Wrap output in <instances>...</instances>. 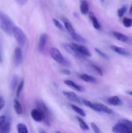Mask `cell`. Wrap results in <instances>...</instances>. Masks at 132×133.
Masks as SVG:
<instances>
[{
	"mask_svg": "<svg viewBox=\"0 0 132 133\" xmlns=\"http://www.w3.org/2000/svg\"><path fill=\"white\" fill-rule=\"evenodd\" d=\"M14 25L12 19L2 11L0 10V27L6 35H12Z\"/></svg>",
	"mask_w": 132,
	"mask_h": 133,
	"instance_id": "obj_1",
	"label": "cell"
},
{
	"mask_svg": "<svg viewBox=\"0 0 132 133\" xmlns=\"http://www.w3.org/2000/svg\"><path fill=\"white\" fill-rule=\"evenodd\" d=\"M114 133H130L132 132V122L126 119L119 121L112 128Z\"/></svg>",
	"mask_w": 132,
	"mask_h": 133,
	"instance_id": "obj_2",
	"label": "cell"
},
{
	"mask_svg": "<svg viewBox=\"0 0 132 133\" xmlns=\"http://www.w3.org/2000/svg\"><path fill=\"white\" fill-rule=\"evenodd\" d=\"M82 103L85 105V106L91 108L93 110L98 112L106 113V114H112L113 113V111L111 109H109V108L107 107L106 105H103V104L94 103H91L86 99H83Z\"/></svg>",
	"mask_w": 132,
	"mask_h": 133,
	"instance_id": "obj_3",
	"label": "cell"
},
{
	"mask_svg": "<svg viewBox=\"0 0 132 133\" xmlns=\"http://www.w3.org/2000/svg\"><path fill=\"white\" fill-rule=\"evenodd\" d=\"M36 107H37V109H39L41 112V114H42L43 117V121H44L45 124L47 125L48 126L50 125V114L49 109L47 107L45 103L41 100H38L36 101Z\"/></svg>",
	"mask_w": 132,
	"mask_h": 133,
	"instance_id": "obj_4",
	"label": "cell"
},
{
	"mask_svg": "<svg viewBox=\"0 0 132 133\" xmlns=\"http://www.w3.org/2000/svg\"><path fill=\"white\" fill-rule=\"evenodd\" d=\"M12 34L14 35L17 42L20 46L23 47L27 42V37L21 29L17 26H14L12 30Z\"/></svg>",
	"mask_w": 132,
	"mask_h": 133,
	"instance_id": "obj_5",
	"label": "cell"
},
{
	"mask_svg": "<svg viewBox=\"0 0 132 133\" xmlns=\"http://www.w3.org/2000/svg\"><path fill=\"white\" fill-rule=\"evenodd\" d=\"M49 53H50V55L53 59L56 62L59 64H65V60L64 57L57 48H51L49 50Z\"/></svg>",
	"mask_w": 132,
	"mask_h": 133,
	"instance_id": "obj_6",
	"label": "cell"
},
{
	"mask_svg": "<svg viewBox=\"0 0 132 133\" xmlns=\"http://www.w3.org/2000/svg\"><path fill=\"white\" fill-rule=\"evenodd\" d=\"M63 48L64 49L68 52L69 53L72 55L73 57H75V58H79V59H84L85 58V57H84V55H82V54H80L73 46H72L71 44H63Z\"/></svg>",
	"mask_w": 132,
	"mask_h": 133,
	"instance_id": "obj_7",
	"label": "cell"
},
{
	"mask_svg": "<svg viewBox=\"0 0 132 133\" xmlns=\"http://www.w3.org/2000/svg\"><path fill=\"white\" fill-rule=\"evenodd\" d=\"M112 34L116 40H119V41L122 42L132 44V39L130 37H129V36L124 35V34H122L119 32H116V31H113Z\"/></svg>",
	"mask_w": 132,
	"mask_h": 133,
	"instance_id": "obj_8",
	"label": "cell"
},
{
	"mask_svg": "<svg viewBox=\"0 0 132 133\" xmlns=\"http://www.w3.org/2000/svg\"><path fill=\"white\" fill-rule=\"evenodd\" d=\"M71 45L80 53L82 55H84V57H91V53L89 51V49L87 48H85V46L82 45H79L78 44H75V43H72L71 44Z\"/></svg>",
	"mask_w": 132,
	"mask_h": 133,
	"instance_id": "obj_9",
	"label": "cell"
},
{
	"mask_svg": "<svg viewBox=\"0 0 132 133\" xmlns=\"http://www.w3.org/2000/svg\"><path fill=\"white\" fill-rule=\"evenodd\" d=\"M23 61V55L21 48H16L14 50V62L16 66H18L22 63Z\"/></svg>",
	"mask_w": 132,
	"mask_h": 133,
	"instance_id": "obj_10",
	"label": "cell"
},
{
	"mask_svg": "<svg viewBox=\"0 0 132 133\" xmlns=\"http://www.w3.org/2000/svg\"><path fill=\"white\" fill-rule=\"evenodd\" d=\"M48 36L47 34H42L40 36L38 42V49L40 51H43L46 46L47 42Z\"/></svg>",
	"mask_w": 132,
	"mask_h": 133,
	"instance_id": "obj_11",
	"label": "cell"
},
{
	"mask_svg": "<svg viewBox=\"0 0 132 133\" xmlns=\"http://www.w3.org/2000/svg\"><path fill=\"white\" fill-rule=\"evenodd\" d=\"M31 117L34 121L37 122H40L43 120V117L40 110L38 109H34L31 111Z\"/></svg>",
	"mask_w": 132,
	"mask_h": 133,
	"instance_id": "obj_12",
	"label": "cell"
},
{
	"mask_svg": "<svg viewBox=\"0 0 132 133\" xmlns=\"http://www.w3.org/2000/svg\"><path fill=\"white\" fill-rule=\"evenodd\" d=\"M63 95L65 96V97H67V98L69 99L81 104V103H82L81 100L80 99V98L78 97V96L76 94L74 93V92H69V91H63Z\"/></svg>",
	"mask_w": 132,
	"mask_h": 133,
	"instance_id": "obj_13",
	"label": "cell"
},
{
	"mask_svg": "<svg viewBox=\"0 0 132 133\" xmlns=\"http://www.w3.org/2000/svg\"><path fill=\"white\" fill-rule=\"evenodd\" d=\"M111 48L115 53L119 55H120L126 56V57H128V56L130 55V53L126 49H125V48H120V47L116 46V45H111Z\"/></svg>",
	"mask_w": 132,
	"mask_h": 133,
	"instance_id": "obj_14",
	"label": "cell"
},
{
	"mask_svg": "<svg viewBox=\"0 0 132 133\" xmlns=\"http://www.w3.org/2000/svg\"><path fill=\"white\" fill-rule=\"evenodd\" d=\"M64 83L66 84V85H67L68 87H71V88H72V89L75 90L76 91H78V92H84V88H83L82 86H80L78 85V84H77L76 83H75V82L72 81H71V80H65L64 81Z\"/></svg>",
	"mask_w": 132,
	"mask_h": 133,
	"instance_id": "obj_15",
	"label": "cell"
},
{
	"mask_svg": "<svg viewBox=\"0 0 132 133\" xmlns=\"http://www.w3.org/2000/svg\"><path fill=\"white\" fill-rule=\"evenodd\" d=\"M62 19L63 22V24H64L65 28V29L69 32L70 35L75 32V28H74L73 26L72 25L71 23L70 22V21L67 18H64V17H62Z\"/></svg>",
	"mask_w": 132,
	"mask_h": 133,
	"instance_id": "obj_16",
	"label": "cell"
},
{
	"mask_svg": "<svg viewBox=\"0 0 132 133\" xmlns=\"http://www.w3.org/2000/svg\"><path fill=\"white\" fill-rule=\"evenodd\" d=\"M107 103L113 106H120L122 105V101L118 96H111L107 99Z\"/></svg>",
	"mask_w": 132,
	"mask_h": 133,
	"instance_id": "obj_17",
	"label": "cell"
},
{
	"mask_svg": "<svg viewBox=\"0 0 132 133\" xmlns=\"http://www.w3.org/2000/svg\"><path fill=\"white\" fill-rule=\"evenodd\" d=\"M89 4L86 0H82L80 1V10L82 14L84 15L87 14L89 12Z\"/></svg>",
	"mask_w": 132,
	"mask_h": 133,
	"instance_id": "obj_18",
	"label": "cell"
},
{
	"mask_svg": "<svg viewBox=\"0 0 132 133\" xmlns=\"http://www.w3.org/2000/svg\"><path fill=\"white\" fill-rule=\"evenodd\" d=\"M89 16L91 20L92 23H93V27H94L96 29H100L101 27L100 23H99V22H98V20L97 19V18H96L94 13L92 12H90L89 13Z\"/></svg>",
	"mask_w": 132,
	"mask_h": 133,
	"instance_id": "obj_19",
	"label": "cell"
},
{
	"mask_svg": "<svg viewBox=\"0 0 132 133\" xmlns=\"http://www.w3.org/2000/svg\"><path fill=\"white\" fill-rule=\"evenodd\" d=\"M80 77L82 80H83L85 82H87V83H94L97 82V79H96L94 77L91 76V75H87V74H81V75H80Z\"/></svg>",
	"mask_w": 132,
	"mask_h": 133,
	"instance_id": "obj_20",
	"label": "cell"
},
{
	"mask_svg": "<svg viewBox=\"0 0 132 133\" xmlns=\"http://www.w3.org/2000/svg\"><path fill=\"white\" fill-rule=\"evenodd\" d=\"M11 129V124L10 122L6 121L5 123L0 127V133H9Z\"/></svg>",
	"mask_w": 132,
	"mask_h": 133,
	"instance_id": "obj_21",
	"label": "cell"
},
{
	"mask_svg": "<svg viewBox=\"0 0 132 133\" xmlns=\"http://www.w3.org/2000/svg\"><path fill=\"white\" fill-rule=\"evenodd\" d=\"M14 108L16 112L18 115H21L23 112V109H22V106L21 105L20 103L18 101L17 99L14 100Z\"/></svg>",
	"mask_w": 132,
	"mask_h": 133,
	"instance_id": "obj_22",
	"label": "cell"
},
{
	"mask_svg": "<svg viewBox=\"0 0 132 133\" xmlns=\"http://www.w3.org/2000/svg\"><path fill=\"white\" fill-rule=\"evenodd\" d=\"M71 38H72L75 41L77 42L84 43V44H85V43L86 42L85 39H84V38L81 36V35H80L79 34H78L77 32H74V33L71 34Z\"/></svg>",
	"mask_w": 132,
	"mask_h": 133,
	"instance_id": "obj_23",
	"label": "cell"
},
{
	"mask_svg": "<svg viewBox=\"0 0 132 133\" xmlns=\"http://www.w3.org/2000/svg\"><path fill=\"white\" fill-rule=\"evenodd\" d=\"M76 119H77L79 125H80V128H81L83 131H89V126H88V125L84 122V120H83L81 118H80V117L78 116L76 117Z\"/></svg>",
	"mask_w": 132,
	"mask_h": 133,
	"instance_id": "obj_24",
	"label": "cell"
},
{
	"mask_svg": "<svg viewBox=\"0 0 132 133\" xmlns=\"http://www.w3.org/2000/svg\"><path fill=\"white\" fill-rule=\"evenodd\" d=\"M71 108H72V110H75V111L76 112V113H78L79 115L81 116L82 117H85V116H86L85 112H84V110H83V109H81V108L78 107V106H76V105H73V104L71 105Z\"/></svg>",
	"mask_w": 132,
	"mask_h": 133,
	"instance_id": "obj_25",
	"label": "cell"
},
{
	"mask_svg": "<svg viewBox=\"0 0 132 133\" xmlns=\"http://www.w3.org/2000/svg\"><path fill=\"white\" fill-rule=\"evenodd\" d=\"M17 130L18 133H28V129L24 123H18L17 125Z\"/></svg>",
	"mask_w": 132,
	"mask_h": 133,
	"instance_id": "obj_26",
	"label": "cell"
},
{
	"mask_svg": "<svg viewBox=\"0 0 132 133\" xmlns=\"http://www.w3.org/2000/svg\"><path fill=\"white\" fill-rule=\"evenodd\" d=\"M127 10H128V6H127V5H123L122 7H120V9L118 10L117 11L118 16L120 17V18L122 17L124 15V14L126 12Z\"/></svg>",
	"mask_w": 132,
	"mask_h": 133,
	"instance_id": "obj_27",
	"label": "cell"
},
{
	"mask_svg": "<svg viewBox=\"0 0 132 133\" xmlns=\"http://www.w3.org/2000/svg\"><path fill=\"white\" fill-rule=\"evenodd\" d=\"M122 23L124 27H131L132 26V19L129 18H124L122 19Z\"/></svg>",
	"mask_w": 132,
	"mask_h": 133,
	"instance_id": "obj_28",
	"label": "cell"
},
{
	"mask_svg": "<svg viewBox=\"0 0 132 133\" xmlns=\"http://www.w3.org/2000/svg\"><path fill=\"white\" fill-rule=\"evenodd\" d=\"M91 68L93 70V71H95L97 74H98V75H103V71H102V69L100 68V67H98V66H97V65L95 64H91Z\"/></svg>",
	"mask_w": 132,
	"mask_h": 133,
	"instance_id": "obj_29",
	"label": "cell"
},
{
	"mask_svg": "<svg viewBox=\"0 0 132 133\" xmlns=\"http://www.w3.org/2000/svg\"><path fill=\"white\" fill-rule=\"evenodd\" d=\"M18 83V79L17 77V76H14L13 77L11 81V83H10V87L12 90H14L16 88V87H17V84Z\"/></svg>",
	"mask_w": 132,
	"mask_h": 133,
	"instance_id": "obj_30",
	"label": "cell"
},
{
	"mask_svg": "<svg viewBox=\"0 0 132 133\" xmlns=\"http://www.w3.org/2000/svg\"><path fill=\"white\" fill-rule=\"evenodd\" d=\"M53 23H54V25H55L58 29L61 30V31H64V27H63V25H62V23H61L58 19L54 18V19H53Z\"/></svg>",
	"mask_w": 132,
	"mask_h": 133,
	"instance_id": "obj_31",
	"label": "cell"
},
{
	"mask_svg": "<svg viewBox=\"0 0 132 133\" xmlns=\"http://www.w3.org/2000/svg\"><path fill=\"white\" fill-rule=\"evenodd\" d=\"M23 85H24V81H21L19 83V85H18V88H17V90H16V96L17 97H18L20 95L22 89L23 88Z\"/></svg>",
	"mask_w": 132,
	"mask_h": 133,
	"instance_id": "obj_32",
	"label": "cell"
},
{
	"mask_svg": "<svg viewBox=\"0 0 132 133\" xmlns=\"http://www.w3.org/2000/svg\"><path fill=\"white\" fill-rule=\"evenodd\" d=\"M94 50H95V51L97 52V53H98V54L101 57H102V58H104V59H106V60H109L108 56H107L106 53H104L103 51H102L101 50H100L99 49H97V48H95V49H94Z\"/></svg>",
	"mask_w": 132,
	"mask_h": 133,
	"instance_id": "obj_33",
	"label": "cell"
},
{
	"mask_svg": "<svg viewBox=\"0 0 132 133\" xmlns=\"http://www.w3.org/2000/svg\"><path fill=\"white\" fill-rule=\"evenodd\" d=\"M91 126L92 129H93V131H94V133H102L100 129H99V127H98L94 123H91Z\"/></svg>",
	"mask_w": 132,
	"mask_h": 133,
	"instance_id": "obj_34",
	"label": "cell"
},
{
	"mask_svg": "<svg viewBox=\"0 0 132 133\" xmlns=\"http://www.w3.org/2000/svg\"><path fill=\"white\" fill-rule=\"evenodd\" d=\"M6 122V117L5 116H0V127L2 126Z\"/></svg>",
	"mask_w": 132,
	"mask_h": 133,
	"instance_id": "obj_35",
	"label": "cell"
},
{
	"mask_svg": "<svg viewBox=\"0 0 132 133\" xmlns=\"http://www.w3.org/2000/svg\"><path fill=\"white\" fill-rule=\"evenodd\" d=\"M5 106V100L2 97H0V110Z\"/></svg>",
	"mask_w": 132,
	"mask_h": 133,
	"instance_id": "obj_36",
	"label": "cell"
},
{
	"mask_svg": "<svg viewBox=\"0 0 132 133\" xmlns=\"http://www.w3.org/2000/svg\"><path fill=\"white\" fill-rule=\"evenodd\" d=\"M16 2L18 3H19V5H24V4H25L27 2L28 0H16Z\"/></svg>",
	"mask_w": 132,
	"mask_h": 133,
	"instance_id": "obj_37",
	"label": "cell"
},
{
	"mask_svg": "<svg viewBox=\"0 0 132 133\" xmlns=\"http://www.w3.org/2000/svg\"><path fill=\"white\" fill-rule=\"evenodd\" d=\"M62 74H65V75H69L71 74V71H69V70H67V69H65V70H63L62 71Z\"/></svg>",
	"mask_w": 132,
	"mask_h": 133,
	"instance_id": "obj_38",
	"label": "cell"
},
{
	"mask_svg": "<svg viewBox=\"0 0 132 133\" xmlns=\"http://www.w3.org/2000/svg\"><path fill=\"white\" fill-rule=\"evenodd\" d=\"M2 62V55H1V50H0V62Z\"/></svg>",
	"mask_w": 132,
	"mask_h": 133,
	"instance_id": "obj_39",
	"label": "cell"
},
{
	"mask_svg": "<svg viewBox=\"0 0 132 133\" xmlns=\"http://www.w3.org/2000/svg\"><path fill=\"white\" fill-rule=\"evenodd\" d=\"M127 94L130 95V96H132V91H128V92H127Z\"/></svg>",
	"mask_w": 132,
	"mask_h": 133,
	"instance_id": "obj_40",
	"label": "cell"
},
{
	"mask_svg": "<svg viewBox=\"0 0 132 133\" xmlns=\"http://www.w3.org/2000/svg\"><path fill=\"white\" fill-rule=\"evenodd\" d=\"M129 13H130V14H131L132 15V5L131 6L130 9H129Z\"/></svg>",
	"mask_w": 132,
	"mask_h": 133,
	"instance_id": "obj_41",
	"label": "cell"
},
{
	"mask_svg": "<svg viewBox=\"0 0 132 133\" xmlns=\"http://www.w3.org/2000/svg\"><path fill=\"white\" fill-rule=\"evenodd\" d=\"M40 133H46V132H45V131H40Z\"/></svg>",
	"mask_w": 132,
	"mask_h": 133,
	"instance_id": "obj_42",
	"label": "cell"
},
{
	"mask_svg": "<svg viewBox=\"0 0 132 133\" xmlns=\"http://www.w3.org/2000/svg\"><path fill=\"white\" fill-rule=\"evenodd\" d=\"M100 1H101V2H104L105 0H100Z\"/></svg>",
	"mask_w": 132,
	"mask_h": 133,
	"instance_id": "obj_43",
	"label": "cell"
},
{
	"mask_svg": "<svg viewBox=\"0 0 132 133\" xmlns=\"http://www.w3.org/2000/svg\"><path fill=\"white\" fill-rule=\"evenodd\" d=\"M56 133H62V132H57Z\"/></svg>",
	"mask_w": 132,
	"mask_h": 133,
	"instance_id": "obj_44",
	"label": "cell"
},
{
	"mask_svg": "<svg viewBox=\"0 0 132 133\" xmlns=\"http://www.w3.org/2000/svg\"><path fill=\"white\" fill-rule=\"evenodd\" d=\"M130 133H132V132H130Z\"/></svg>",
	"mask_w": 132,
	"mask_h": 133,
	"instance_id": "obj_45",
	"label": "cell"
}]
</instances>
